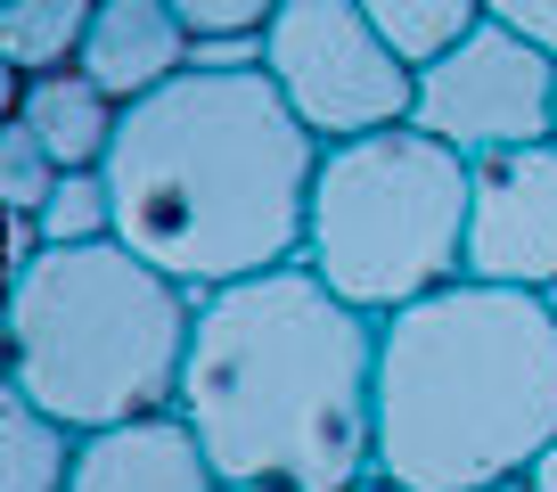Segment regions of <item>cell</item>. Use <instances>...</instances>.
Instances as JSON below:
<instances>
[{
	"instance_id": "obj_2",
	"label": "cell",
	"mask_w": 557,
	"mask_h": 492,
	"mask_svg": "<svg viewBox=\"0 0 557 492\" xmlns=\"http://www.w3.org/2000/svg\"><path fill=\"white\" fill-rule=\"evenodd\" d=\"M377 336L385 320L345 304L312 263L197 296L181 419L222 484L271 476L296 492H352L377 476Z\"/></svg>"
},
{
	"instance_id": "obj_14",
	"label": "cell",
	"mask_w": 557,
	"mask_h": 492,
	"mask_svg": "<svg viewBox=\"0 0 557 492\" xmlns=\"http://www.w3.org/2000/svg\"><path fill=\"white\" fill-rule=\"evenodd\" d=\"M361 9L410 66H435L443 50H459V41L492 17V0H361Z\"/></svg>"
},
{
	"instance_id": "obj_17",
	"label": "cell",
	"mask_w": 557,
	"mask_h": 492,
	"mask_svg": "<svg viewBox=\"0 0 557 492\" xmlns=\"http://www.w3.org/2000/svg\"><path fill=\"white\" fill-rule=\"evenodd\" d=\"M287 9V0H173V17L197 34H271V17Z\"/></svg>"
},
{
	"instance_id": "obj_23",
	"label": "cell",
	"mask_w": 557,
	"mask_h": 492,
	"mask_svg": "<svg viewBox=\"0 0 557 492\" xmlns=\"http://www.w3.org/2000/svg\"><path fill=\"white\" fill-rule=\"evenodd\" d=\"M484 492H533V484H524V476H508V484H484Z\"/></svg>"
},
{
	"instance_id": "obj_1",
	"label": "cell",
	"mask_w": 557,
	"mask_h": 492,
	"mask_svg": "<svg viewBox=\"0 0 557 492\" xmlns=\"http://www.w3.org/2000/svg\"><path fill=\"white\" fill-rule=\"evenodd\" d=\"M329 148L278 99L271 74H173L123 107L107 148L115 238L173 271L189 296L304 263L312 181Z\"/></svg>"
},
{
	"instance_id": "obj_9",
	"label": "cell",
	"mask_w": 557,
	"mask_h": 492,
	"mask_svg": "<svg viewBox=\"0 0 557 492\" xmlns=\"http://www.w3.org/2000/svg\"><path fill=\"white\" fill-rule=\"evenodd\" d=\"M74 492H222V468L181 410H157V419L83 435Z\"/></svg>"
},
{
	"instance_id": "obj_3",
	"label": "cell",
	"mask_w": 557,
	"mask_h": 492,
	"mask_svg": "<svg viewBox=\"0 0 557 492\" xmlns=\"http://www.w3.org/2000/svg\"><path fill=\"white\" fill-rule=\"evenodd\" d=\"M557 443V296L459 280L377 336V476L484 492Z\"/></svg>"
},
{
	"instance_id": "obj_7",
	"label": "cell",
	"mask_w": 557,
	"mask_h": 492,
	"mask_svg": "<svg viewBox=\"0 0 557 492\" xmlns=\"http://www.w3.org/2000/svg\"><path fill=\"white\" fill-rule=\"evenodd\" d=\"M410 123L451 140L459 157H500V148L557 140V50H541L533 34L484 17L459 50L418 66Z\"/></svg>"
},
{
	"instance_id": "obj_16",
	"label": "cell",
	"mask_w": 557,
	"mask_h": 492,
	"mask_svg": "<svg viewBox=\"0 0 557 492\" xmlns=\"http://www.w3.org/2000/svg\"><path fill=\"white\" fill-rule=\"evenodd\" d=\"M50 189H58V164H50V148H41L34 132L17 123V115H9V132H0V197H9V213H34V222H41Z\"/></svg>"
},
{
	"instance_id": "obj_11",
	"label": "cell",
	"mask_w": 557,
	"mask_h": 492,
	"mask_svg": "<svg viewBox=\"0 0 557 492\" xmlns=\"http://www.w3.org/2000/svg\"><path fill=\"white\" fill-rule=\"evenodd\" d=\"M9 115L50 148L58 173H90V164H107V148H115V132H123V99H107L83 66L34 74V83L9 74Z\"/></svg>"
},
{
	"instance_id": "obj_20",
	"label": "cell",
	"mask_w": 557,
	"mask_h": 492,
	"mask_svg": "<svg viewBox=\"0 0 557 492\" xmlns=\"http://www.w3.org/2000/svg\"><path fill=\"white\" fill-rule=\"evenodd\" d=\"M524 484H533V492H557V443L533 459V476H524Z\"/></svg>"
},
{
	"instance_id": "obj_8",
	"label": "cell",
	"mask_w": 557,
	"mask_h": 492,
	"mask_svg": "<svg viewBox=\"0 0 557 492\" xmlns=\"http://www.w3.org/2000/svg\"><path fill=\"white\" fill-rule=\"evenodd\" d=\"M468 164H475L468 280L557 296V140L468 157Z\"/></svg>"
},
{
	"instance_id": "obj_18",
	"label": "cell",
	"mask_w": 557,
	"mask_h": 492,
	"mask_svg": "<svg viewBox=\"0 0 557 492\" xmlns=\"http://www.w3.org/2000/svg\"><path fill=\"white\" fill-rule=\"evenodd\" d=\"M189 66L197 74H255L262 66V34H197Z\"/></svg>"
},
{
	"instance_id": "obj_10",
	"label": "cell",
	"mask_w": 557,
	"mask_h": 492,
	"mask_svg": "<svg viewBox=\"0 0 557 492\" xmlns=\"http://www.w3.org/2000/svg\"><path fill=\"white\" fill-rule=\"evenodd\" d=\"M74 66L107 90V99H148L173 74H189V25L173 17V0H99V17L83 34Z\"/></svg>"
},
{
	"instance_id": "obj_5",
	"label": "cell",
	"mask_w": 557,
	"mask_h": 492,
	"mask_svg": "<svg viewBox=\"0 0 557 492\" xmlns=\"http://www.w3.org/2000/svg\"><path fill=\"white\" fill-rule=\"evenodd\" d=\"M468 206L475 164L451 140L418 132V123L369 132V140L320 157L304 263L345 304L394 320L468 280Z\"/></svg>"
},
{
	"instance_id": "obj_15",
	"label": "cell",
	"mask_w": 557,
	"mask_h": 492,
	"mask_svg": "<svg viewBox=\"0 0 557 492\" xmlns=\"http://www.w3.org/2000/svg\"><path fill=\"white\" fill-rule=\"evenodd\" d=\"M41 238H50V246H99V238H115V189H107L99 164H90V173H58L50 206H41Z\"/></svg>"
},
{
	"instance_id": "obj_21",
	"label": "cell",
	"mask_w": 557,
	"mask_h": 492,
	"mask_svg": "<svg viewBox=\"0 0 557 492\" xmlns=\"http://www.w3.org/2000/svg\"><path fill=\"white\" fill-rule=\"evenodd\" d=\"M222 492H296V484H271V476H246V484H222Z\"/></svg>"
},
{
	"instance_id": "obj_22",
	"label": "cell",
	"mask_w": 557,
	"mask_h": 492,
	"mask_svg": "<svg viewBox=\"0 0 557 492\" xmlns=\"http://www.w3.org/2000/svg\"><path fill=\"white\" fill-rule=\"evenodd\" d=\"M352 492H401V484H385V476H361V484H352Z\"/></svg>"
},
{
	"instance_id": "obj_19",
	"label": "cell",
	"mask_w": 557,
	"mask_h": 492,
	"mask_svg": "<svg viewBox=\"0 0 557 492\" xmlns=\"http://www.w3.org/2000/svg\"><path fill=\"white\" fill-rule=\"evenodd\" d=\"M492 17L517 25V34H533L541 50H557V0H492Z\"/></svg>"
},
{
	"instance_id": "obj_13",
	"label": "cell",
	"mask_w": 557,
	"mask_h": 492,
	"mask_svg": "<svg viewBox=\"0 0 557 492\" xmlns=\"http://www.w3.org/2000/svg\"><path fill=\"white\" fill-rule=\"evenodd\" d=\"M99 17V0H0V50H9V74H58L83 58V34Z\"/></svg>"
},
{
	"instance_id": "obj_4",
	"label": "cell",
	"mask_w": 557,
	"mask_h": 492,
	"mask_svg": "<svg viewBox=\"0 0 557 492\" xmlns=\"http://www.w3.org/2000/svg\"><path fill=\"white\" fill-rule=\"evenodd\" d=\"M189 345L197 296L123 238L50 246L9 280V386L74 435L181 410Z\"/></svg>"
},
{
	"instance_id": "obj_12",
	"label": "cell",
	"mask_w": 557,
	"mask_h": 492,
	"mask_svg": "<svg viewBox=\"0 0 557 492\" xmlns=\"http://www.w3.org/2000/svg\"><path fill=\"white\" fill-rule=\"evenodd\" d=\"M74 452H83L74 427H58L17 386L0 394V492H74Z\"/></svg>"
},
{
	"instance_id": "obj_6",
	"label": "cell",
	"mask_w": 557,
	"mask_h": 492,
	"mask_svg": "<svg viewBox=\"0 0 557 492\" xmlns=\"http://www.w3.org/2000/svg\"><path fill=\"white\" fill-rule=\"evenodd\" d=\"M262 74L320 148L394 132L418 107V66L369 25L361 0H287L262 34Z\"/></svg>"
}]
</instances>
